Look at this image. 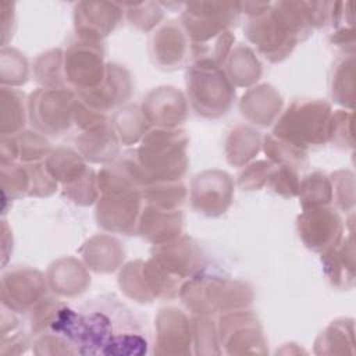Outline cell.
Returning <instances> with one entry per match:
<instances>
[{"mask_svg":"<svg viewBox=\"0 0 356 356\" xmlns=\"http://www.w3.org/2000/svg\"><path fill=\"white\" fill-rule=\"evenodd\" d=\"M104 50L100 39L81 38L64 53V75L67 86L78 92L99 86L104 76L107 65L103 63Z\"/></svg>","mask_w":356,"mask_h":356,"instance_id":"cell-6","label":"cell"},{"mask_svg":"<svg viewBox=\"0 0 356 356\" xmlns=\"http://www.w3.org/2000/svg\"><path fill=\"white\" fill-rule=\"evenodd\" d=\"M140 108L149 124L157 128H177L188 115V102L184 93L172 86H161L149 92Z\"/></svg>","mask_w":356,"mask_h":356,"instance_id":"cell-12","label":"cell"},{"mask_svg":"<svg viewBox=\"0 0 356 356\" xmlns=\"http://www.w3.org/2000/svg\"><path fill=\"white\" fill-rule=\"evenodd\" d=\"M282 97L270 85H260L249 89L241 100L239 108L242 115L250 122L268 127L281 113Z\"/></svg>","mask_w":356,"mask_h":356,"instance_id":"cell-18","label":"cell"},{"mask_svg":"<svg viewBox=\"0 0 356 356\" xmlns=\"http://www.w3.org/2000/svg\"><path fill=\"white\" fill-rule=\"evenodd\" d=\"M36 79L46 88H68L64 75V53L51 50L42 54L33 67Z\"/></svg>","mask_w":356,"mask_h":356,"instance_id":"cell-31","label":"cell"},{"mask_svg":"<svg viewBox=\"0 0 356 356\" xmlns=\"http://www.w3.org/2000/svg\"><path fill=\"white\" fill-rule=\"evenodd\" d=\"M332 43L338 47H342L346 50V46L349 47L348 50L350 53H353V44H355V35H353V28H342L341 31H338L337 33H334L332 36Z\"/></svg>","mask_w":356,"mask_h":356,"instance_id":"cell-43","label":"cell"},{"mask_svg":"<svg viewBox=\"0 0 356 356\" xmlns=\"http://www.w3.org/2000/svg\"><path fill=\"white\" fill-rule=\"evenodd\" d=\"M142 197L157 207L178 209L186 199V188L179 181L153 182L142 189Z\"/></svg>","mask_w":356,"mask_h":356,"instance_id":"cell-30","label":"cell"},{"mask_svg":"<svg viewBox=\"0 0 356 356\" xmlns=\"http://www.w3.org/2000/svg\"><path fill=\"white\" fill-rule=\"evenodd\" d=\"M330 92L335 103L353 110L355 106V57L346 54L332 67Z\"/></svg>","mask_w":356,"mask_h":356,"instance_id":"cell-27","label":"cell"},{"mask_svg":"<svg viewBox=\"0 0 356 356\" xmlns=\"http://www.w3.org/2000/svg\"><path fill=\"white\" fill-rule=\"evenodd\" d=\"M316 355L355 353L353 318H337L321 331L314 342Z\"/></svg>","mask_w":356,"mask_h":356,"instance_id":"cell-23","label":"cell"},{"mask_svg":"<svg viewBox=\"0 0 356 356\" xmlns=\"http://www.w3.org/2000/svg\"><path fill=\"white\" fill-rule=\"evenodd\" d=\"M1 95L8 100L10 103V111L1 113V131L3 134H15L25 125V103H24V95L15 89L7 90L3 88Z\"/></svg>","mask_w":356,"mask_h":356,"instance_id":"cell-38","label":"cell"},{"mask_svg":"<svg viewBox=\"0 0 356 356\" xmlns=\"http://www.w3.org/2000/svg\"><path fill=\"white\" fill-rule=\"evenodd\" d=\"M332 200L343 211H353L355 207V175L349 170L335 171L331 177Z\"/></svg>","mask_w":356,"mask_h":356,"instance_id":"cell-35","label":"cell"},{"mask_svg":"<svg viewBox=\"0 0 356 356\" xmlns=\"http://www.w3.org/2000/svg\"><path fill=\"white\" fill-rule=\"evenodd\" d=\"M179 296L193 314L213 316L245 309L252 302V291L239 281L195 277L181 285Z\"/></svg>","mask_w":356,"mask_h":356,"instance_id":"cell-5","label":"cell"},{"mask_svg":"<svg viewBox=\"0 0 356 356\" xmlns=\"http://www.w3.org/2000/svg\"><path fill=\"white\" fill-rule=\"evenodd\" d=\"M44 164L51 177L56 181H61L64 185L79 179L89 170L81 153L70 147H57L51 150Z\"/></svg>","mask_w":356,"mask_h":356,"instance_id":"cell-26","label":"cell"},{"mask_svg":"<svg viewBox=\"0 0 356 356\" xmlns=\"http://www.w3.org/2000/svg\"><path fill=\"white\" fill-rule=\"evenodd\" d=\"M298 232L309 249L323 253L341 242L343 224L335 209L313 207L303 210L298 217Z\"/></svg>","mask_w":356,"mask_h":356,"instance_id":"cell-9","label":"cell"},{"mask_svg":"<svg viewBox=\"0 0 356 356\" xmlns=\"http://www.w3.org/2000/svg\"><path fill=\"white\" fill-rule=\"evenodd\" d=\"M328 140L337 146L353 149V113L352 110H337L330 117Z\"/></svg>","mask_w":356,"mask_h":356,"instance_id":"cell-36","label":"cell"},{"mask_svg":"<svg viewBox=\"0 0 356 356\" xmlns=\"http://www.w3.org/2000/svg\"><path fill=\"white\" fill-rule=\"evenodd\" d=\"M22 134V132H21ZM17 142V152L24 161H38L50 154V143L38 132H24Z\"/></svg>","mask_w":356,"mask_h":356,"instance_id":"cell-39","label":"cell"},{"mask_svg":"<svg viewBox=\"0 0 356 356\" xmlns=\"http://www.w3.org/2000/svg\"><path fill=\"white\" fill-rule=\"evenodd\" d=\"M150 58L161 70H177L189 57V44L185 31L175 22L161 25L149 42Z\"/></svg>","mask_w":356,"mask_h":356,"instance_id":"cell-15","label":"cell"},{"mask_svg":"<svg viewBox=\"0 0 356 356\" xmlns=\"http://www.w3.org/2000/svg\"><path fill=\"white\" fill-rule=\"evenodd\" d=\"M47 291L46 278L32 268H18L3 280V302L15 312H24L40 303Z\"/></svg>","mask_w":356,"mask_h":356,"instance_id":"cell-14","label":"cell"},{"mask_svg":"<svg viewBox=\"0 0 356 356\" xmlns=\"http://www.w3.org/2000/svg\"><path fill=\"white\" fill-rule=\"evenodd\" d=\"M152 253V257L168 274L179 280L195 275L202 266L200 250L188 236H178L170 242L154 245Z\"/></svg>","mask_w":356,"mask_h":356,"instance_id":"cell-16","label":"cell"},{"mask_svg":"<svg viewBox=\"0 0 356 356\" xmlns=\"http://www.w3.org/2000/svg\"><path fill=\"white\" fill-rule=\"evenodd\" d=\"M218 341L227 355H266L268 353L263 327L250 310H234L220 317Z\"/></svg>","mask_w":356,"mask_h":356,"instance_id":"cell-7","label":"cell"},{"mask_svg":"<svg viewBox=\"0 0 356 356\" xmlns=\"http://www.w3.org/2000/svg\"><path fill=\"white\" fill-rule=\"evenodd\" d=\"M188 136L178 128H154L149 131L138 150L136 159L149 184L179 181L188 167Z\"/></svg>","mask_w":356,"mask_h":356,"instance_id":"cell-2","label":"cell"},{"mask_svg":"<svg viewBox=\"0 0 356 356\" xmlns=\"http://www.w3.org/2000/svg\"><path fill=\"white\" fill-rule=\"evenodd\" d=\"M246 36L270 61L286 58L312 31L306 11H257L246 24Z\"/></svg>","mask_w":356,"mask_h":356,"instance_id":"cell-1","label":"cell"},{"mask_svg":"<svg viewBox=\"0 0 356 356\" xmlns=\"http://www.w3.org/2000/svg\"><path fill=\"white\" fill-rule=\"evenodd\" d=\"M89 284L90 277L85 267L72 257L60 259L50 266L49 285L58 295H79L86 289Z\"/></svg>","mask_w":356,"mask_h":356,"instance_id":"cell-21","label":"cell"},{"mask_svg":"<svg viewBox=\"0 0 356 356\" xmlns=\"http://www.w3.org/2000/svg\"><path fill=\"white\" fill-rule=\"evenodd\" d=\"M182 222L181 210L163 209L147 203L140 211L138 232L154 245H160L181 236Z\"/></svg>","mask_w":356,"mask_h":356,"instance_id":"cell-17","label":"cell"},{"mask_svg":"<svg viewBox=\"0 0 356 356\" xmlns=\"http://www.w3.org/2000/svg\"><path fill=\"white\" fill-rule=\"evenodd\" d=\"M261 145V136L257 131L238 125L229 132L225 142L227 160L235 167H242L259 153Z\"/></svg>","mask_w":356,"mask_h":356,"instance_id":"cell-25","label":"cell"},{"mask_svg":"<svg viewBox=\"0 0 356 356\" xmlns=\"http://www.w3.org/2000/svg\"><path fill=\"white\" fill-rule=\"evenodd\" d=\"M268 184L274 189V192L285 196V197H293L299 192V175L298 170L286 165H277V168L273 167L270 175H268Z\"/></svg>","mask_w":356,"mask_h":356,"instance_id":"cell-40","label":"cell"},{"mask_svg":"<svg viewBox=\"0 0 356 356\" xmlns=\"http://www.w3.org/2000/svg\"><path fill=\"white\" fill-rule=\"evenodd\" d=\"M111 124L120 142L124 145H132L139 139H143L150 128L142 108L138 106H125L124 108L118 110L114 114Z\"/></svg>","mask_w":356,"mask_h":356,"instance_id":"cell-28","label":"cell"},{"mask_svg":"<svg viewBox=\"0 0 356 356\" xmlns=\"http://www.w3.org/2000/svg\"><path fill=\"white\" fill-rule=\"evenodd\" d=\"M83 260L96 273L114 271L124 260L121 243L108 235H97L89 239L82 248Z\"/></svg>","mask_w":356,"mask_h":356,"instance_id":"cell-22","label":"cell"},{"mask_svg":"<svg viewBox=\"0 0 356 356\" xmlns=\"http://www.w3.org/2000/svg\"><path fill=\"white\" fill-rule=\"evenodd\" d=\"M142 266H143L142 260H135L128 263L118 275V284L121 291H124V293L131 299L140 303H149L154 298L145 280Z\"/></svg>","mask_w":356,"mask_h":356,"instance_id":"cell-32","label":"cell"},{"mask_svg":"<svg viewBox=\"0 0 356 356\" xmlns=\"http://www.w3.org/2000/svg\"><path fill=\"white\" fill-rule=\"evenodd\" d=\"M156 355H192L193 327L189 317L177 307L160 310L154 320Z\"/></svg>","mask_w":356,"mask_h":356,"instance_id":"cell-10","label":"cell"},{"mask_svg":"<svg viewBox=\"0 0 356 356\" xmlns=\"http://www.w3.org/2000/svg\"><path fill=\"white\" fill-rule=\"evenodd\" d=\"M132 93V79L129 72L117 64H107L103 82L89 90L78 92L76 96L89 107L106 114L125 103Z\"/></svg>","mask_w":356,"mask_h":356,"instance_id":"cell-13","label":"cell"},{"mask_svg":"<svg viewBox=\"0 0 356 356\" xmlns=\"http://www.w3.org/2000/svg\"><path fill=\"white\" fill-rule=\"evenodd\" d=\"M324 271L332 285L338 288H350L355 284V249L352 228L345 239L321 253Z\"/></svg>","mask_w":356,"mask_h":356,"instance_id":"cell-19","label":"cell"},{"mask_svg":"<svg viewBox=\"0 0 356 356\" xmlns=\"http://www.w3.org/2000/svg\"><path fill=\"white\" fill-rule=\"evenodd\" d=\"M76 95L70 88H42L31 95L29 114L32 124L49 135H61L72 121Z\"/></svg>","mask_w":356,"mask_h":356,"instance_id":"cell-8","label":"cell"},{"mask_svg":"<svg viewBox=\"0 0 356 356\" xmlns=\"http://www.w3.org/2000/svg\"><path fill=\"white\" fill-rule=\"evenodd\" d=\"M186 93L192 108L209 118L227 114L235 100V86L222 65L210 58H195L188 67Z\"/></svg>","mask_w":356,"mask_h":356,"instance_id":"cell-3","label":"cell"},{"mask_svg":"<svg viewBox=\"0 0 356 356\" xmlns=\"http://www.w3.org/2000/svg\"><path fill=\"white\" fill-rule=\"evenodd\" d=\"M120 139L108 120L106 124L83 131L76 139V147L85 160L92 163L113 161L118 154Z\"/></svg>","mask_w":356,"mask_h":356,"instance_id":"cell-20","label":"cell"},{"mask_svg":"<svg viewBox=\"0 0 356 356\" xmlns=\"http://www.w3.org/2000/svg\"><path fill=\"white\" fill-rule=\"evenodd\" d=\"M331 106L321 99L295 100L275 122L273 136L306 150L328 140Z\"/></svg>","mask_w":356,"mask_h":356,"instance_id":"cell-4","label":"cell"},{"mask_svg":"<svg viewBox=\"0 0 356 356\" xmlns=\"http://www.w3.org/2000/svg\"><path fill=\"white\" fill-rule=\"evenodd\" d=\"M263 146L264 153L268 156L273 164L286 165L295 170H299L306 164V150L281 140L273 135L264 138Z\"/></svg>","mask_w":356,"mask_h":356,"instance_id":"cell-33","label":"cell"},{"mask_svg":"<svg viewBox=\"0 0 356 356\" xmlns=\"http://www.w3.org/2000/svg\"><path fill=\"white\" fill-rule=\"evenodd\" d=\"M274 164L271 161H256L248 165L238 177V184L242 189L254 191L260 189L264 184H267L268 175L273 170Z\"/></svg>","mask_w":356,"mask_h":356,"instance_id":"cell-42","label":"cell"},{"mask_svg":"<svg viewBox=\"0 0 356 356\" xmlns=\"http://www.w3.org/2000/svg\"><path fill=\"white\" fill-rule=\"evenodd\" d=\"M97 178L95 177V172L90 168L79 179L74 181L72 184L64 185L65 196L81 206H89L95 200H97Z\"/></svg>","mask_w":356,"mask_h":356,"instance_id":"cell-37","label":"cell"},{"mask_svg":"<svg viewBox=\"0 0 356 356\" xmlns=\"http://www.w3.org/2000/svg\"><path fill=\"white\" fill-rule=\"evenodd\" d=\"M225 74L235 86H250L261 75V64L254 53L243 44L232 49L225 60Z\"/></svg>","mask_w":356,"mask_h":356,"instance_id":"cell-24","label":"cell"},{"mask_svg":"<svg viewBox=\"0 0 356 356\" xmlns=\"http://www.w3.org/2000/svg\"><path fill=\"white\" fill-rule=\"evenodd\" d=\"M298 195L303 210L330 206L332 202V185L330 177L320 171L307 175L300 182Z\"/></svg>","mask_w":356,"mask_h":356,"instance_id":"cell-29","label":"cell"},{"mask_svg":"<svg viewBox=\"0 0 356 356\" xmlns=\"http://www.w3.org/2000/svg\"><path fill=\"white\" fill-rule=\"evenodd\" d=\"M36 355H75L76 346L64 335L58 332L42 335L33 345Z\"/></svg>","mask_w":356,"mask_h":356,"instance_id":"cell-41","label":"cell"},{"mask_svg":"<svg viewBox=\"0 0 356 356\" xmlns=\"http://www.w3.org/2000/svg\"><path fill=\"white\" fill-rule=\"evenodd\" d=\"M193 327V350L196 355H221L217 327L210 316L195 314Z\"/></svg>","mask_w":356,"mask_h":356,"instance_id":"cell-34","label":"cell"},{"mask_svg":"<svg viewBox=\"0 0 356 356\" xmlns=\"http://www.w3.org/2000/svg\"><path fill=\"white\" fill-rule=\"evenodd\" d=\"M234 182L227 172L218 170L203 171L192 181V207L202 214L217 217L229 207Z\"/></svg>","mask_w":356,"mask_h":356,"instance_id":"cell-11","label":"cell"}]
</instances>
